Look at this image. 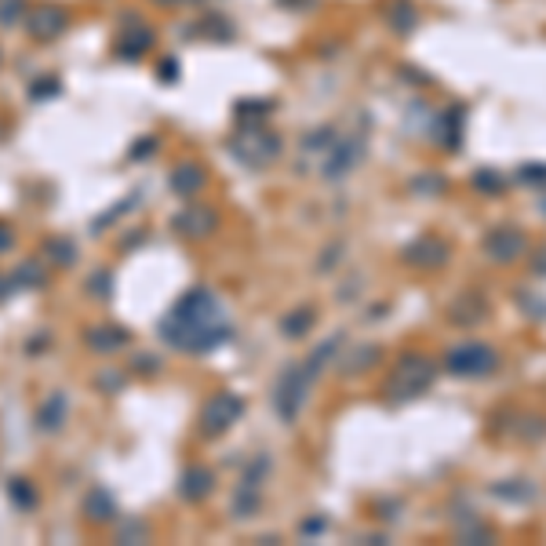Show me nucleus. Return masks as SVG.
I'll return each instance as SVG.
<instances>
[{
  "instance_id": "1",
  "label": "nucleus",
  "mask_w": 546,
  "mask_h": 546,
  "mask_svg": "<svg viewBox=\"0 0 546 546\" xmlns=\"http://www.w3.org/2000/svg\"><path fill=\"white\" fill-rule=\"evenodd\" d=\"M226 331H230V324H226V317L219 310V302L208 292H190L171 310V317L164 321V336L175 346H186V350L216 346V343H223Z\"/></svg>"
},
{
  "instance_id": "2",
  "label": "nucleus",
  "mask_w": 546,
  "mask_h": 546,
  "mask_svg": "<svg viewBox=\"0 0 546 546\" xmlns=\"http://www.w3.org/2000/svg\"><path fill=\"white\" fill-rule=\"evenodd\" d=\"M499 368H503V357L496 353V346L481 339H466L444 353V372L455 379H489Z\"/></svg>"
},
{
  "instance_id": "3",
  "label": "nucleus",
  "mask_w": 546,
  "mask_h": 546,
  "mask_svg": "<svg viewBox=\"0 0 546 546\" xmlns=\"http://www.w3.org/2000/svg\"><path fill=\"white\" fill-rule=\"evenodd\" d=\"M437 379V360L427 357V353H408L398 360V368H393L390 383H386V393L393 401H412L419 393H427Z\"/></svg>"
},
{
  "instance_id": "4",
  "label": "nucleus",
  "mask_w": 546,
  "mask_h": 546,
  "mask_svg": "<svg viewBox=\"0 0 546 546\" xmlns=\"http://www.w3.org/2000/svg\"><path fill=\"white\" fill-rule=\"evenodd\" d=\"M230 149L233 154L245 161L248 168H262V164H269V161H277V154H281V139L273 135V132H266V128H245L233 142H230Z\"/></svg>"
},
{
  "instance_id": "5",
  "label": "nucleus",
  "mask_w": 546,
  "mask_h": 546,
  "mask_svg": "<svg viewBox=\"0 0 546 546\" xmlns=\"http://www.w3.org/2000/svg\"><path fill=\"white\" fill-rule=\"evenodd\" d=\"M484 255H489L496 266H513L528 255V237L518 226H496L484 233Z\"/></svg>"
},
{
  "instance_id": "6",
  "label": "nucleus",
  "mask_w": 546,
  "mask_h": 546,
  "mask_svg": "<svg viewBox=\"0 0 546 546\" xmlns=\"http://www.w3.org/2000/svg\"><path fill=\"white\" fill-rule=\"evenodd\" d=\"M360 157H364V135L336 139V142H331L328 161H324V178H343V175H350Z\"/></svg>"
},
{
  "instance_id": "7",
  "label": "nucleus",
  "mask_w": 546,
  "mask_h": 546,
  "mask_svg": "<svg viewBox=\"0 0 546 546\" xmlns=\"http://www.w3.org/2000/svg\"><path fill=\"white\" fill-rule=\"evenodd\" d=\"M434 132H437V142L444 149H459L463 135H466V106H459V102L444 106L437 113V120H434Z\"/></svg>"
},
{
  "instance_id": "8",
  "label": "nucleus",
  "mask_w": 546,
  "mask_h": 546,
  "mask_svg": "<svg viewBox=\"0 0 546 546\" xmlns=\"http://www.w3.org/2000/svg\"><path fill=\"white\" fill-rule=\"evenodd\" d=\"M405 262L419 266V269H437V266L448 262V245L437 237H419L405 248Z\"/></svg>"
},
{
  "instance_id": "9",
  "label": "nucleus",
  "mask_w": 546,
  "mask_h": 546,
  "mask_svg": "<svg viewBox=\"0 0 546 546\" xmlns=\"http://www.w3.org/2000/svg\"><path fill=\"white\" fill-rule=\"evenodd\" d=\"M240 415V401L237 398H230V393H223V398L219 401H211L208 405V412H204V422H208V430H226L230 427V422Z\"/></svg>"
},
{
  "instance_id": "10",
  "label": "nucleus",
  "mask_w": 546,
  "mask_h": 546,
  "mask_svg": "<svg viewBox=\"0 0 546 546\" xmlns=\"http://www.w3.org/2000/svg\"><path fill=\"white\" fill-rule=\"evenodd\" d=\"M492 496L506 499V503H532L535 489H532V481H499V484H492Z\"/></svg>"
},
{
  "instance_id": "11",
  "label": "nucleus",
  "mask_w": 546,
  "mask_h": 546,
  "mask_svg": "<svg viewBox=\"0 0 546 546\" xmlns=\"http://www.w3.org/2000/svg\"><path fill=\"white\" fill-rule=\"evenodd\" d=\"M503 186H506L503 175H496L492 168H481V171L474 175V190H477V193H484V197H499V193H503Z\"/></svg>"
},
{
  "instance_id": "12",
  "label": "nucleus",
  "mask_w": 546,
  "mask_h": 546,
  "mask_svg": "<svg viewBox=\"0 0 546 546\" xmlns=\"http://www.w3.org/2000/svg\"><path fill=\"white\" fill-rule=\"evenodd\" d=\"M518 178H521V182H528V186H542V182H546V164H542V161L525 164V168L518 171Z\"/></svg>"
},
{
  "instance_id": "13",
  "label": "nucleus",
  "mask_w": 546,
  "mask_h": 546,
  "mask_svg": "<svg viewBox=\"0 0 546 546\" xmlns=\"http://www.w3.org/2000/svg\"><path fill=\"white\" fill-rule=\"evenodd\" d=\"M518 302H521V307H532V310H525L528 317H535V321H546V299H535L532 292H521V295H518Z\"/></svg>"
},
{
  "instance_id": "14",
  "label": "nucleus",
  "mask_w": 546,
  "mask_h": 546,
  "mask_svg": "<svg viewBox=\"0 0 546 546\" xmlns=\"http://www.w3.org/2000/svg\"><path fill=\"white\" fill-rule=\"evenodd\" d=\"M528 255H532V252H528ZM532 269H535V273H539V277H546V248H542V252H535V255H532Z\"/></svg>"
},
{
  "instance_id": "15",
  "label": "nucleus",
  "mask_w": 546,
  "mask_h": 546,
  "mask_svg": "<svg viewBox=\"0 0 546 546\" xmlns=\"http://www.w3.org/2000/svg\"><path fill=\"white\" fill-rule=\"evenodd\" d=\"M542 211H546V204H542Z\"/></svg>"
}]
</instances>
